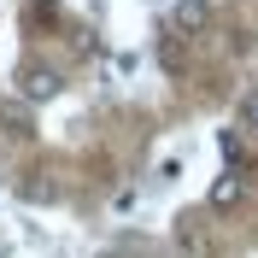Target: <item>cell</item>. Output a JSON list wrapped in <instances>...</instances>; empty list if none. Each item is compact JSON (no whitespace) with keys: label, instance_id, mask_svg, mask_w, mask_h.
<instances>
[{"label":"cell","instance_id":"1","mask_svg":"<svg viewBox=\"0 0 258 258\" xmlns=\"http://www.w3.org/2000/svg\"><path fill=\"white\" fill-rule=\"evenodd\" d=\"M18 94H24V100H53V94H59V71L24 64V71H18Z\"/></svg>","mask_w":258,"mask_h":258},{"label":"cell","instance_id":"2","mask_svg":"<svg viewBox=\"0 0 258 258\" xmlns=\"http://www.w3.org/2000/svg\"><path fill=\"white\" fill-rule=\"evenodd\" d=\"M176 246L188 258H206L211 252V235H206V223H200V217H176Z\"/></svg>","mask_w":258,"mask_h":258},{"label":"cell","instance_id":"3","mask_svg":"<svg viewBox=\"0 0 258 258\" xmlns=\"http://www.w3.org/2000/svg\"><path fill=\"white\" fill-rule=\"evenodd\" d=\"M246 200V182L241 176H217L211 182V211H229V206H241Z\"/></svg>","mask_w":258,"mask_h":258},{"label":"cell","instance_id":"4","mask_svg":"<svg viewBox=\"0 0 258 258\" xmlns=\"http://www.w3.org/2000/svg\"><path fill=\"white\" fill-rule=\"evenodd\" d=\"M235 123H241V129H252V135H258V88H246V94L235 100Z\"/></svg>","mask_w":258,"mask_h":258},{"label":"cell","instance_id":"5","mask_svg":"<svg viewBox=\"0 0 258 258\" xmlns=\"http://www.w3.org/2000/svg\"><path fill=\"white\" fill-rule=\"evenodd\" d=\"M176 24H182V30H200V24H206V6H182Z\"/></svg>","mask_w":258,"mask_h":258},{"label":"cell","instance_id":"6","mask_svg":"<svg viewBox=\"0 0 258 258\" xmlns=\"http://www.w3.org/2000/svg\"><path fill=\"white\" fill-rule=\"evenodd\" d=\"M0 123L12 129V135H30V123H24V112H12V106H6V112H0Z\"/></svg>","mask_w":258,"mask_h":258}]
</instances>
